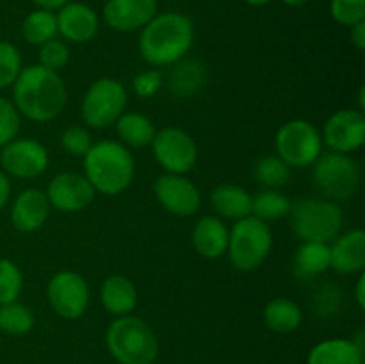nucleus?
I'll return each mask as SVG.
<instances>
[{
	"instance_id": "79ce46f5",
	"label": "nucleus",
	"mask_w": 365,
	"mask_h": 364,
	"mask_svg": "<svg viewBox=\"0 0 365 364\" xmlns=\"http://www.w3.org/2000/svg\"><path fill=\"white\" fill-rule=\"evenodd\" d=\"M364 285H365V275L362 271V273H360V277H359V280H356V289H355V298H356V303L360 305V309H364V307H365Z\"/></svg>"
},
{
	"instance_id": "2eb2a0df",
	"label": "nucleus",
	"mask_w": 365,
	"mask_h": 364,
	"mask_svg": "<svg viewBox=\"0 0 365 364\" xmlns=\"http://www.w3.org/2000/svg\"><path fill=\"white\" fill-rule=\"evenodd\" d=\"M95 195V188L89 184L86 175L71 173V171L56 175L46 188L50 207L61 213H77L86 209L91 206Z\"/></svg>"
},
{
	"instance_id": "c85d7f7f",
	"label": "nucleus",
	"mask_w": 365,
	"mask_h": 364,
	"mask_svg": "<svg viewBox=\"0 0 365 364\" xmlns=\"http://www.w3.org/2000/svg\"><path fill=\"white\" fill-rule=\"evenodd\" d=\"M291 211V200L277 189H264L252 196V216L262 221H273L287 216Z\"/></svg>"
},
{
	"instance_id": "6e6552de",
	"label": "nucleus",
	"mask_w": 365,
	"mask_h": 364,
	"mask_svg": "<svg viewBox=\"0 0 365 364\" xmlns=\"http://www.w3.org/2000/svg\"><path fill=\"white\" fill-rule=\"evenodd\" d=\"M277 153L291 168L312 166L323 153V136L307 120H291L282 125L274 138Z\"/></svg>"
},
{
	"instance_id": "393cba45",
	"label": "nucleus",
	"mask_w": 365,
	"mask_h": 364,
	"mask_svg": "<svg viewBox=\"0 0 365 364\" xmlns=\"http://www.w3.org/2000/svg\"><path fill=\"white\" fill-rule=\"evenodd\" d=\"M118 138L121 139L125 146H134V148H143V146L152 145L155 138V125L152 123L148 116L141 113H123L116 120Z\"/></svg>"
},
{
	"instance_id": "a19ab883",
	"label": "nucleus",
	"mask_w": 365,
	"mask_h": 364,
	"mask_svg": "<svg viewBox=\"0 0 365 364\" xmlns=\"http://www.w3.org/2000/svg\"><path fill=\"white\" fill-rule=\"evenodd\" d=\"M38 7L41 9H48V11H57L64 6V4L71 2V0H32Z\"/></svg>"
},
{
	"instance_id": "39448f33",
	"label": "nucleus",
	"mask_w": 365,
	"mask_h": 364,
	"mask_svg": "<svg viewBox=\"0 0 365 364\" xmlns=\"http://www.w3.org/2000/svg\"><path fill=\"white\" fill-rule=\"evenodd\" d=\"M291 227L302 241L331 243L342 231L344 214L334 200L303 198L291 203Z\"/></svg>"
},
{
	"instance_id": "cd10ccee",
	"label": "nucleus",
	"mask_w": 365,
	"mask_h": 364,
	"mask_svg": "<svg viewBox=\"0 0 365 364\" xmlns=\"http://www.w3.org/2000/svg\"><path fill=\"white\" fill-rule=\"evenodd\" d=\"M21 34H24L25 41L36 46H41L43 43L53 39L59 34L57 32L56 13L48 9H41V7L29 13L24 24H21Z\"/></svg>"
},
{
	"instance_id": "7ed1b4c3",
	"label": "nucleus",
	"mask_w": 365,
	"mask_h": 364,
	"mask_svg": "<svg viewBox=\"0 0 365 364\" xmlns=\"http://www.w3.org/2000/svg\"><path fill=\"white\" fill-rule=\"evenodd\" d=\"M82 159L86 178L96 193L109 196L120 195L134 181L135 161L123 143L114 139L93 143Z\"/></svg>"
},
{
	"instance_id": "4c0bfd02",
	"label": "nucleus",
	"mask_w": 365,
	"mask_h": 364,
	"mask_svg": "<svg viewBox=\"0 0 365 364\" xmlns=\"http://www.w3.org/2000/svg\"><path fill=\"white\" fill-rule=\"evenodd\" d=\"M132 88L134 93L141 98H150L155 93H159V89L163 88V74L159 70H146L141 71L139 75H135L134 81H132Z\"/></svg>"
},
{
	"instance_id": "412c9836",
	"label": "nucleus",
	"mask_w": 365,
	"mask_h": 364,
	"mask_svg": "<svg viewBox=\"0 0 365 364\" xmlns=\"http://www.w3.org/2000/svg\"><path fill=\"white\" fill-rule=\"evenodd\" d=\"M103 309L113 316H128L138 305V289L130 278L123 275H113L106 278L100 289Z\"/></svg>"
},
{
	"instance_id": "a878e982",
	"label": "nucleus",
	"mask_w": 365,
	"mask_h": 364,
	"mask_svg": "<svg viewBox=\"0 0 365 364\" xmlns=\"http://www.w3.org/2000/svg\"><path fill=\"white\" fill-rule=\"evenodd\" d=\"M264 323L269 330L278 334H289L294 332L302 325L303 313L298 303L291 298H274L264 307Z\"/></svg>"
},
{
	"instance_id": "4468645a",
	"label": "nucleus",
	"mask_w": 365,
	"mask_h": 364,
	"mask_svg": "<svg viewBox=\"0 0 365 364\" xmlns=\"http://www.w3.org/2000/svg\"><path fill=\"white\" fill-rule=\"evenodd\" d=\"M323 141L330 152L351 153L365 141V116L362 111L341 109L331 114L323 128Z\"/></svg>"
},
{
	"instance_id": "20e7f679",
	"label": "nucleus",
	"mask_w": 365,
	"mask_h": 364,
	"mask_svg": "<svg viewBox=\"0 0 365 364\" xmlns=\"http://www.w3.org/2000/svg\"><path fill=\"white\" fill-rule=\"evenodd\" d=\"M107 350L118 364H153L159 355V341L148 323L132 314L120 316L106 334Z\"/></svg>"
},
{
	"instance_id": "c03bdc74",
	"label": "nucleus",
	"mask_w": 365,
	"mask_h": 364,
	"mask_svg": "<svg viewBox=\"0 0 365 364\" xmlns=\"http://www.w3.org/2000/svg\"><path fill=\"white\" fill-rule=\"evenodd\" d=\"M246 4H250V6L253 7H260V6H266V4H269L271 0H245Z\"/></svg>"
},
{
	"instance_id": "473e14b6",
	"label": "nucleus",
	"mask_w": 365,
	"mask_h": 364,
	"mask_svg": "<svg viewBox=\"0 0 365 364\" xmlns=\"http://www.w3.org/2000/svg\"><path fill=\"white\" fill-rule=\"evenodd\" d=\"M21 70L20 50L9 41H0V89L14 84Z\"/></svg>"
},
{
	"instance_id": "f257e3e1",
	"label": "nucleus",
	"mask_w": 365,
	"mask_h": 364,
	"mask_svg": "<svg viewBox=\"0 0 365 364\" xmlns=\"http://www.w3.org/2000/svg\"><path fill=\"white\" fill-rule=\"evenodd\" d=\"M68 102L66 84L59 71L41 64L21 68L13 84V103L20 116L32 121H52L64 111Z\"/></svg>"
},
{
	"instance_id": "f8f14e48",
	"label": "nucleus",
	"mask_w": 365,
	"mask_h": 364,
	"mask_svg": "<svg viewBox=\"0 0 365 364\" xmlns=\"http://www.w3.org/2000/svg\"><path fill=\"white\" fill-rule=\"evenodd\" d=\"M48 152L32 138H14L0 150L2 171L16 178H36L48 168Z\"/></svg>"
},
{
	"instance_id": "37998d69",
	"label": "nucleus",
	"mask_w": 365,
	"mask_h": 364,
	"mask_svg": "<svg viewBox=\"0 0 365 364\" xmlns=\"http://www.w3.org/2000/svg\"><path fill=\"white\" fill-rule=\"evenodd\" d=\"M282 2L287 4V6H291V7H299V6H305L309 0H282Z\"/></svg>"
},
{
	"instance_id": "aec40b11",
	"label": "nucleus",
	"mask_w": 365,
	"mask_h": 364,
	"mask_svg": "<svg viewBox=\"0 0 365 364\" xmlns=\"http://www.w3.org/2000/svg\"><path fill=\"white\" fill-rule=\"evenodd\" d=\"M228 234L225 221L220 216H202L192 231V245L195 250L205 259H217L228 248Z\"/></svg>"
},
{
	"instance_id": "423d86ee",
	"label": "nucleus",
	"mask_w": 365,
	"mask_h": 364,
	"mask_svg": "<svg viewBox=\"0 0 365 364\" xmlns=\"http://www.w3.org/2000/svg\"><path fill=\"white\" fill-rule=\"evenodd\" d=\"M273 246V232L266 221L255 216L237 220L228 234L227 253L239 271H253L267 259Z\"/></svg>"
},
{
	"instance_id": "f3484780",
	"label": "nucleus",
	"mask_w": 365,
	"mask_h": 364,
	"mask_svg": "<svg viewBox=\"0 0 365 364\" xmlns=\"http://www.w3.org/2000/svg\"><path fill=\"white\" fill-rule=\"evenodd\" d=\"M57 18V32L70 43H88L96 36L100 18L93 7L82 2L64 4Z\"/></svg>"
},
{
	"instance_id": "ddd939ff",
	"label": "nucleus",
	"mask_w": 365,
	"mask_h": 364,
	"mask_svg": "<svg viewBox=\"0 0 365 364\" xmlns=\"http://www.w3.org/2000/svg\"><path fill=\"white\" fill-rule=\"evenodd\" d=\"M153 191H155L160 206L175 216H192L195 213H198L200 206H202L200 189L185 175H160L153 184Z\"/></svg>"
},
{
	"instance_id": "e433bc0d",
	"label": "nucleus",
	"mask_w": 365,
	"mask_h": 364,
	"mask_svg": "<svg viewBox=\"0 0 365 364\" xmlns=\"http://www.w3.org/2000/svg\"><path fill=\"white\" fill-rule=\"evenodd\" d=\"M61 146L73 157H84L93 146V138L84 127H68L61 136Z\"/></svg>"
},
{
	"instance_id": "ea45409f",
	"label": "nucleus",
	"mask_w": 365,
	"mask_h": 364,
	"mask_svg": "<svg viewBox=\"0 0 365 364\" xmlns=\"http://www.w3.org/2000/svg\"><path fill=\"white\" fill-rule=\"evenodd\" d=\"M351 43L359 50L365 49V20L359 21L351 27Z\"/></svg>"
},
{
	"instance_id": "1a4fd4ad",
	"label": "nucleus",
	"mask_w": 365,
	"mask_h": 364,
	"mask_svg": "<svg viewBox=\"0 0 365 364\" xmlns=\"http://www.w3.org/2000/svg\"><path fill=\"white\" fill-rule=\"evenodd\" d=\"M127 107V91L116 79L102 77L93 82L82 98V120L93 128L116 123Z\"/></svg>"
},
{
	"instance_id": "9b49d317",
	"label": "nucleus",
	"mask_w": 365,
	"mask_h": 364,
	"mask_svg": "<svg viewBox=\"0 0 365 364\" xmlns=\"http://www.w3.org/2000/svg\"><path fill=\"white\" fill-rule=\"evenodd\" d=\"M50 307L64 320H78L88 310L89 285L82 275L75 271H59L46 288Z\"/></svg>"
},
{
	"instance_id": "f03ea898",
	"label": "nucleus",
	"mask_w": 365,
	"mask_h": 364,
	"mask_svg": "<svg viewBox=\"0 0 365 364\" xmlns=\"http://www.w3.org/2000/svg\"><path fill=\"white\" fill-rule=\"evenodd\" d=\"M195 39V27L185 14L168 11L157 13L139 36V52L152 66H170L189 52Z\"/></svg>"
},
{
	"instance_id": "72a5a7b5",
	"label": "nucleus",
	"mask_w": 365,
	"mask_h": 364,
	"mask_svg": "<svg viewBox=\"0 0 365 364\" xmlns=\"http://www.w3.org/2000/svg\"><path fill=\"white\" fill-rule=\"evenodd\" d=\"M330 14L337 24L353 27L365 20V0H330Z\"/></svg>"
},
{
	"instance_id": "b1692460",
	"label": "nucleus",
	"mask_w": 365,
	"mask_h": 364,
	"mask_svg": "<svg viewBox=\"0 0 365 364\" xmlns=\"http://www.w3.org/2000/svg\"><path fill=\"white\" fill-rule=\"evenodd\" d=\"M331 268L330 243L303 241L294 253L296 275L302 278H314Z\"/></svg>"
},
{
	"instance_id": "c9c22d12",
	"label": "nucleus",
	"mask_w": 365,
	"mask_h": 364,
	"mask_svg": "<svg viewBox=\"0 0 365 364\" xmlns=\"http://www.w3.org/2000/svg\"><path fill=\"white\" fill-rule=\"evenodd\" d=\"M21 116L11 100L0 96V148L13 141L20 132Z\"/></svg>"
},
{
	"instance_id": "4be33fe9",
	"label": "nucleus",
	"mask_w": 365,
	"mask_h": 364,
	"mask_svg": "<svg viewBox=\"0 0 365 364\" xmlns=\"http://www.w3.org/2000/svg\"><path fill=\"white\" fill-rule=\"evenodd\" d=\"M307 364H364V350L353 339H324L312 346Z\"/></svg>"
},
{
	"instance_id": "0eeeda50",
	"label": "nucleus",
	"mask_w": 365,
	"mask_h": 364,
	"mask_svg": "<svg viewBox=\"0 0 365 364\" xmlns=\"http://www.w3.org/2000/svg\"><path fill=\"white\" fill-rule=\"evenodd\" d=\"M312 175L317 188L334 202L353 198L360 188L359 163L349 153H321Z\"/></svg>"
},
{
	"instance_id": "2f4dec72",
	"label": "nucleus",
	"mask_w": 365,
	"mask_h": 364,
	"mask_svg": "<svg viewBox=\"0 0 365 364\" xmlns=\"http://www.w3.org/2000/svg\"><path fill=\"white\" fill-rule=\"evenodd\" d=\"M24 289V275L9 259H0V305L16 302Z\"/></svg>"
},
{
	"instance_id": "9d476101",
	"label": "nucleus",
	"mask_w": 365,
	"mask_h": 364,
	"mask_svg": "<svg viewBox=\"0 0 365 364\" xmlns=\"http://www.w3.org/2000/svg\"><path fill=\"white\" fill-rule=\"evenodd\" d=\"M152 150L155 161L166 173L185 175L198 161V146L195 139L178 127H166L155 132Z\"/></svg>"
},
{
	"instance_id": "a211bd4d",
	"label": "nucleus",
	"mask_w": 365,
	"mask_h": 364,
	"mask_svg": "<svg viewBox=\"0 0 365 364\" xmlns=\"http://www.w3.org/2000/svg\"><path fill=\"white\" fill-rule=\"evenodd\" d=\"M50 214L46 193L38 188L24 189L11 207V221L20 232H34L45 225Z\"/></svg>"
},
{
	"instance_id": "6ab92c4d",
	"label": "nucleus",
	"mask_w": 365,
	"mask_h": 364,
	"mask_svg": "<svg viewBox=\"0 0 365 364\" xmlns=\"http://www.w3.org/2000/svg\"><path fill=\"white\" fill-rule=\"evenodd\" d=\"M331 268L342 275L362 273L365 266V232L351 228L334 239L330 245Z\"/></svg>"
},
{
	"instance_id": "58836bf2",
	"label": "nucleus",
	"mask_w": 365,
	"mask_h": 364,
	"mask_svg": "<svg viewBox=\"0 0 365 364\" xmlns=\"http://www.w3.org/2000/svg\"><path fill=\"white\" fill-rule=\"evenodd\" d=\"M11 196V182L6 171L0 170V211L7 206Z\"/></svg>"
},
{
	"instance_id": "7c9ffc66",
	"label": "nucleus",
	"mask_w": 365,
	"mask_h": 364,
	"mask_svg": "<svg viewBox=\"0 0 365 364\" xmlns=\"http://www.w3.org/2000/svg\"><path fill=\"white\" fill-rule=\"evenodd\" d=\"M253 175L257 181L266 188L274 189L285 186L291 178V166L280 159L278 156H266L257 161L253 168Z\"/></svg>"
},
{
	"instance_id": "dca6fc26",
	"label": "nucleus",
	"mask_w": 365,
	"mask_h": 364,
	"mask_svg": "<svg viewBox=\"0 0 365 364\" xmlns=\"http://www.w3.org/2000/svg\"><path fill=\"white\" fill-rule=\"evenodd\" d=\"M157 14V0H107L102 18L110 29L132 32L143 29Z\"/></svg>"
},
{
	"instance_id": "f704fd0d",
	"label": "nucleus",
	"mask_w": 365,
	"mask_h": 364,
	"mask_svg": "<svg viewBox=\"0 0 365 364\" xmlns=\"http://www.w3.org/2000/svg\"><path fill=\"white\" fill-rule=\"evenodd\" d=\"M39 63L41 66L48 68L52 71H59L61 68H64L70 61V49H68L66 43L63 39H50V41L43 43L39 46Z\"/></svg>"
},
{
	"instance_id": "5701e85b",
	"label": "nucleus",
	"mask_w": 365,
	"mask_h": 364,
	"mask_svg": "<svg viewBox=\"0 0 365 364\" xmlns=\"http://www.w3.org/2000/svg\"><path fill=\"white\" fill-rule=\"evenodd\" d=\"M210 202L220 216L228 220H242L252 214V195L235 184H221L210 195Z\"/></svg>"
},
{
	"instance_id": "c756f323",
	"label": "nucleus",
	"mask_w": 365,
	"mask_h": 364,
	"mask_svg": "<svg viewBox=\"0 0 365 364\" xmlns=\"http://www.w3.org/2000/svg\"><path fill=\"white\" fill-rule=\"evenodd\" d=\"M34 327V313L24 303L11 302L0 305V330L9 335H24Z\"/></svg>"
},
{
	"instance_id": "bb28decb",
	"label": "nucleus",
	"mask_w": 365,
	"mask_h": 364,
	"mask_svg": "<svg viewBox=\"0 0 365 364\" xmlns=\"http://www.w3.org/2000/svg\"><path fill=\"white\" fill-rule=\"evenodd\" d=\"M205 82V66L200 61H178L168 79V88L177 98H187L195 95Z\"/></svg>"
}]
</instances>
